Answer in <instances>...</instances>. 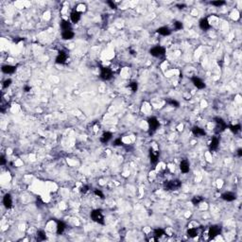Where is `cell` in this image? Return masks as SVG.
<instances>
[{"instance_id": "6da1fadb", "label": "cell", "mask_w": 242, "mask_h": 242, "mask_svg": "<svg viewBox=\"0 0 242 242\" xmlns=\"http://www.w3.org/2000/svg\"><path fill=\"white\" fill-rule=\"evenodd\" d=\"M214 121H215V123H216L215 130H214L215 134H220V132H224L227 129V124L225 123V121H224L221 117H215Z\"/></svg>"}, {"instance_id": "7a4b0ae2", "label": "cell", "mask_w": 242, "mask_h": 242, "mask_svg": "<svg viewBox=\"0 0 242 242\" xmlns=\"http://www.w3.org/2000/svg\"><path fill=\"white\" fill-rule=\"evenodd\" d=\"M91 219L93 220L95 222H97L98 224H103L104 222V217L102 214V211L100 209H95L91 212Z\"/></svg>"}, {"instance_id": "3957f363", "label": "cell", "mask_w": 242, "mask_h": 242, "mask_svg": "<svg viewBox=\"0 0 242 242\" xmlns=\"http://www.w3.org/2000/svg\"><path fill=\"white\" fill-rule=\"evenodd\" d=\"M148 124H149V134H153L154 132L157 131V129L159 128L160 123L158 121V119L155 117H151L148 119Z\"/></svg>"}, {"instance_id": "277c9868", "label": "cell", "mask_w": 242, "mask_h": 242, "mask_svg": "<svg viewBox=\"0 0 242 242\" xmlns=\"http://www.w3.org/2000/svg\"><path fill=\"white\" fill-rule=\"evenodd\" d=\"M181 186H182V183L179 180L168 181L164 185V187H165L166 190H171V191H173V190H178Z\"/></svg>"}, {"instance_id": "5b68a950", "label": "cell", "mask_w": 242, "mask_h": 242, "mask_svg": "<svg viewBox=\"0 0 242 242\" xmlns=\"http://www.w3.org/2000/svg\"><path fill=\"white\" fill-rule=\"evenodd\" d=\"M113 78V71L109 67L100 68V79L103 80H110Z\"/></svg>"}, {"instance_id": "8992f818", "label": "cell", "mask_w": 242, "mask_h": 242, "mask_svg": "<svg viewBox=\"0 0 242 242\" xmlns=\"http://www.w3.org/2000/svg\"><path fill=\"white\" fill-rule=\"evenodd\" d=\"M221 233V227L219 225H212L209 227L208 230V238L209 240L214 239L215 237H217Z\"/></svg>"}, {"instance_id": "52a82bcc", "label": "cell", "mask_w": 242, "mask_h": 242, "mask_svg": "<svg viewBox=\"0 0 242 242\" xmlns=\"http://www.w3.org/2000/svg\"><path fill=\"white\" fill-rule=\"evenodd\" d=\"M149 53H151V55L153 57L160 58V57H163L166 54V49H165V47L157 46L152 47V48L149 50Z\"/></svg>"}, {"instance_id": "ba28073f", "label": "cell", "mask_w": 242, "mask_h": 242, "mask_svg": "<svg viewBox=\"0 0 242 242\" xmlns=\"http://www.w3.org/2000/svg\"><path fill=\"white\" fill-rule=\"evenodd\" d=\"M67 57L68 56H67V54H66L65 51L62 50V51H60L59 54L57 55L55 62L58 64H64V63H66V61H67Z\"/></svg>"}, {"instance_id": "9c48e42d", "label": "cell", "mask_w": 242, "mask_h": 242, "mask_svg": "<svg viewBox=\"0 0 242 242\" xmlns=\"http://www.w3.org/2000/svg\"><path fill=\"white\" fill-rule=\"evenodd\" d=\"M159 152L155 151L152 148L149 149V158H151V163L152 165H156L159 159Z\"/></svg>"}, {"instance_id": "30bf717a", "label": "cell", "mask_w": 242, "mask_h": 242, "mask_svg": "<svg viewBox=\"0 0 242 242\" xmlns=\"http://www.w3.org/2000/svg\"><path fill=\"white\" fill-rule=\"evenodd\" d=\"M191 81L194 84V86H196L198 89H203V88H205V83H204L203 80H200V78L193 77L191 79Z\"/></svg>"}, {"instance_id": "8fae6325", "label": "cell", "mask_w": 242, "mask_h": 242, "mask_svg": "<svg viewBox=\"0 0 242 242\" xmlns=\"http://www.w3.org/2000/svg\"><path fill=\"white\" fill-rule=\"evenodd\" d=\"M3 204L7 209H11L12 207V198L10 194H6L3 198Z\"/></svg>"}, {"instance_id": "7c38bea8", "label": "cell", "mask_w": 242, "mask_h": 242, "mask_svg": "<svg viewBox=\"0 0 242 242\" xmlns=\"http://www.w3.org/2000/svg\"><path fill=\"white\" fill-rule=\"evenodd\" d=\"M221 199L226 202H233L237 199V195L233 192H225L221 195Z\"/></svg>"}, {"instance_id": "4fadbf2b", "label": "cell", "mask_w": 242, "mask_h": 242, "mask_svg": "<svg viewBox=\"0 0 242 242\" xmlns=\"http://www.w3.org/2000/svg\"><path fill=\"white\" fill-rule=\"evenodd\" d=\"M113 138V134L111 132H103V134L100 137V142L101 143H108L111 139Z\"/></svg>"}, {"instance_id": "5bb4252c", "label": "cell", "mask_w": 242, "mask_h": 242, "mask_svg": "<svg viewBox=\"0 0 242 242\" xmlns=\"http://www.w3.org/2000/svg\"><path fill=\"white\" fill-rule=\"evenodd\" d=\"M219 145H220V140H219V138L217 137H213L212 138V140H211L210 142V145H209V148H210V151H216V149H217V148H219Z\"/></svg>"}, {"instance_id": "9a60e30c", "label": "cell", "mask_w": 242, "mask_h": 242, "mask_svg": "<svg viewBox=\"0 0 242 242\" xmlns=\"http://www.w3.org/2000/svg\"><path fill=\"white\" fill-rule=\"evenodd\" d=\"M189 163L187 160H183L180 164V169L183 173H187L189 171Z\"/></svg>"}, {"instance_id": "2e32d148", "label": "cell", "mask_w": 242, "mask_h": 242, "mask_svg": "<svg viewBox=\"0 0 242 242\" xmlns=\"http://www.w3.org/2000/svg\"><path fill=\"white\" fill-rule=\"evenodd\" d=\"M70 18H71V21L73 23H78L80 20V12H78L77 10H74V11L71 12Z\"/></svg>"}, {"instance_id": "e0dca14e", "label": "cell", "mask_w": 242, "mask_h": 242, "mask_svg": "<svg viewBox=\"0 0 242 242\" xmlns=\"http://www.w3.org/2000/svg\"><path fill=\"white\" fill-rule=\"evenodd\" d=\"M75 36L74 31H72V29L70 30H64V31L62 32V37L63 40H71L73 39Z\"/></svg>"}, {"instance_id": "ac0fdd59", "label": "cell", "mask_w": 242, "mask_h": 242, "mask_svg": "<svg viewBox=\"0 0 242 242\" xmlns=\"http://www.w3.org/2000/svg\"><path fill=\"white\" fill-rule=\"evenodd\" d=\"M15 70H16V67L13 65H9V64H7V65L2 66V71H3V73H5V74H13L15 72Z\"/></svg>"}, {"instance_id": "d6986e66", "label": "cell", "mask_w": 242, "mask_h": 242, "mask_svg": "<svg viewBox=\"0 0 242 242\" xmlns=\"http://www.w3.org/2000/svg\"><path fill=\"white\" fill-rule=\"evenodd\" d=\"M192 134L195 136H203L205 135V132L202 128L198 127V126H194L192 128Z\"/></svg>"}, {"instance_id": "ffe728a7", "label": "cell", "mask_w": 242, "mask_h": 242, "mask_svg": "<svg viewBox=\"0 0 242 242\" xmlns=\"http://www.w3.org/2000/svg\"><path fill=\"white\" fill-rule=\"evenodd\" d=\"M200 28L203 29V30H207V29H209L211 28V26H210V24L208 22V20H207V18H202V19H200Z\"/></svg>"}, {"instance_id": "44dd1931", "label": "cell", "mask_w": 242, "mask_h": 242, "mask_svg": "<svg viewBox=\"0 0 242 242\" xmlns=\"http://www.w3.org/2000/svg\"><path fill=\"white\" fill-rule=\"evenodd\" d=\"M157 33L161 34L163 36H168L171 34V30H170L168 27H161L157 29Z\"/></svg>"}, {"instance_id": "7402d4cb", "label": "cell", "mask_w": 242, "mask_h": 242, "mask_svg": "<svg viewBox=\"0 0 242 242\" xmlns=\"http://www.w3.org/2000/svg\"><path fill=\"white\" fill-rule=\"evenodd\" d=\"M66 225L63 221H58L57 223V234L58 235H62L64 231H65Z\"/></svg>"}, {"instance_id": "603a6c76", "label": "cell", "mask_w": 242, "mask_h": 242, "mask_svg": "<svg viewBox=\"0 0 242 242\" xmlns=\"http://www.w3.org/2000/svg\"><path fill=\"white\" fill-rule=\"evenodd\" d=\"M164 235H166L165 233V230L161 229V228H157V229H155L153 231V236L155 237V239L158 240V238H160L161 237H163Z\"/></svg>"}, {"instance_id": "cb8c5ba5", "label": "cell", "mask_w": 242, "mask_h": 242, "mask_svg": "<svg viewBox=\"0 0 242 242\" xmlns=\"http://www.w3.org/2000/svg\"><path fill=\"white\" fill-rule=\"evenodd\" d=\"M72 26H71V23H69L68 21H65V20H63L62 23H61V29H63V31L64 30H70Z\"/></svg>"}, {"instance_id": "d4e9b609", "label": "cell", "mask_w": 242, "mask_h": 242, "mask_svg": "<svg viewBox=\"0 0 242 242\" xmlns=\"http://www.w3.org/2000/svg\"><path fill=\"white\" fill-rule=\"evenodd\" d=\"M46 239V235L45 233V231L40 230L37 232V240L38 241H44Z\"/></svg>"}, {"instance_id": "484cf974", "label": "cell", "mask_w": 242, "mask_h": 242, "mask_svg": "<svg viewBox=\"0 0 242 242\" xmlns=\"http://www.w3.org/2000/svg\"><path fill=\"white\" fill-rule=\"evenodd\" d=\"M198 235H199V232H198L197 228H191V229H188V231H187V236L189 237H196Z\"/></svg>"}, {"instance_id": "4316f807", "label": "cell", "mask_w": 242, "mask_h": 242, "mask_svg": "<svg viewBox=\"0 0 242 242\" xmlns=\"http://www.w3.org/2000/svg\"><path fill=\"white\" fill-rule=\"evenodd\" d=\"M229 129H230V131L233 132V134H237V132H240V130H241V126L239 124H236V125H231L229 126Z\"/></svg>"}, {"instance_id": "83f0119b", "label": "cell", "mask_w": 242, "mask_h": 242, "mask_svg": "<svg viewBox=\"0 0 242 242\" xmlns=\"http://www.w3.org/2000/svg\"><path fill=\"white\" fill-rule=\"evenodd\" d=\"M203 202V198L200 196H195L193 197V199L191 200V202L194 205H199L200 203H202Z\"/></svg>"}, {"instance_id": "f1b7e54d", "label": "cell", "mask_w": 242, "mask_h": 242, "mask_svg": "<svg viewBox=\"0 0 242 242\" xmlns=\"http://www.w3.org/2000/svg\"><path fill=\"white\" fill-rule=\"evenodd\" d=\"M130 88H131L132 92H136L138 89V83L136 82V81H132V82L130 83Z\"/></svg>"}, {"instance_id": "f546056e", "label": "cell", "mask_w": 242, "mask_h": 242, "mask_svg": "<svg viewBox=\"0 0 242 242\" xmlns=\"http://www.w3.org/2000/svg\"><path fill=\"white\" fill-rule=\"evenodd\" d=\"M174 29L175 30H180V29H182L183 28V23L182 22H180V21H175L174 22Z\"/></svg>"}, {"instance_id": "4dcf8cb0", "label": "cell", "mask_w": 242, "mask_h": 242, "mask_svg": "<svg viewBox=\"0 0 242 242\" xmlns=\"http://www.w3.org/2000/svg\"><path fill=\"white\" fill-rule=\"evenodd\" d=\"M168 103L170 105V106H172V107H179L180 106V103L177 100H170L168 101Z\"/></svg>"}, {"instance_id": "1f68e13d", "label": "cell", "mask_w": 242, "mask_h": 242, "mask_svg": "<svg viewBox=\"0 0 242 242\" xmlns=\"http://www.w3.org/2000/svg\"><path fill=\"white\" fill-rule=\"evenodd\" d=\"M211 4L214 5V6H216V7H220V6H222L225 4V1H221V0H217V1H213V2H211Z\"/></svg>"}, {"instance_id": "d6a6232c", "label": "cell", "mask_w": 242, "mask_h": 242, "mask_svg": "<svg viewBox=\"0 0 242 242\" xmlns=\"http://www.w3.org/2000/svg\"><path fill=\"white\" fill-rule=\"evenodd\" d=\"M94 193H95V195H97V197H100V199H104V194L102 193L101 190H100V189H95Z\"/></svg>"}, {"instance_id": "836d02e7", "label": "cell", "mask_w": 242, "mask_h": 242, "mask_svg": "<svg viewBox=\"0 0 242 242\" xmlns=\"http://www.w3.org/2000/svg\"><path fill=\"white\" fill-rule=\"evenodd\" d=\"M11 84H12V80L11 79L6 80L4 82H3V88H8Z\"/></svg>"}, {"instance_id": "e575fe53", "label": "cell", "mask_w": 242, "mask_h": 242, "mask_svg": "<svg viewBox=\"0 0 242 242\" xmlns=\"http://www.w3.org/2000/svg\"><path fill=\"white\" fill-rule=\"evenodd\" d=\"M114 145L115 146H122L123 145V142H122V139L121 138H117L115 140V142H114Z\"/></svg>"}, {"instance_id": "d590c367", "label": "cell", "mask_w": 242, "mask_h": 242, "mask_svg": "<svg viewBox=\"0 0 242 242\" xmlns=\"http://www.w3.org/2000/svg\"><path fill=\"white\" fill-rule=\"evenodd\" d=\"M88 190H89V186H88V185H83V186L80 187V192L83 193V194L86 193Z\"/></svg>"}, {"instance_id": "8d00e7d4", "label": "cell", "mask_w": 242, "mask_h": 242, "mask_svg": "<svg viewBox=\"0 0 242 242\" xmlns=\"http://www.w3.org/2000/svg\"><path fill=\"white\" fill-rule=\"evenodd\" d=\"M107 4H108L109 6H110L112 9H115V10L117 9V5H115L113 1H108V2H107Z\"/></svg>"}, {"instance_id": "74e56055", "label": "cell", "mask_w": 242, "mask_h": 242, "mask_svg": "<svg viewBox=\"0 0 242 242\" xmlns=\"http://www.w3.org/2000/svg\"><path fill=\"white\" fill-rule=\"evenodd\" d=\"M5 164H6V159H5L4 156L2 155L1 157H0V165H1V166H4Z\"/></svg>"}, {"instance_id": "f35d334b", "label": "cell", "mask_w": 242, "mask_h": 242, "mask_svg": "<svg viewBox=\"0 0 242 242\" xmlns=\"http://www.w3.org/2000/svg\"><path fill=\"white\" fill-rule=\"evenodd\" d=\"M30 90H31V87L28 86V85H26V86L24 87V91H25V92H29Z\"/></svg>"}, {"instance_id": "ab89813d", "label": "cell", "mask_w": 242, "mask_h": 242, "mask_svg": "<svg viewBox=\"0 0 242 242\" xmlns=\"http://www.w3.org/2000/svg\"><path fill=\"white\" fill-rule=\"evenodd\" d=\"M237 155H238V157H241L242 156V149H237Z\"/></svg>"}, {"instance_id": "60d3db41", "label": "cell", "mask_w": 242, "mask_h": 242, "mask_svg": "<svg viewBox=\"0 0 242 242\" xmlns=\"http://www.w3.org/2000/svg\"><path fill=\"white\" fill-rule=\"evenodd\" d=\"M177 7H179V9H183V7H185V5L182 4V5H177Z\"/></svg>"}]
</instances>
